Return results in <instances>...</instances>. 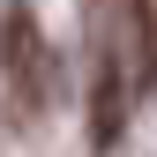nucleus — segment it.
Instances as JSON below:
<instances>
[{"label": "nucleus", "instance_id": "obj_2", "mask_svg": "<svg viewBox=\"0 0 157 157\" xmlns=\"http://www.w3.org/2000/svg\"><path fill=\"white\" fill-rule=\"evenodd\" d=\"M127 112H135V82H127L120 45L105 37V45H97V75H90V142H97V150H120Z\"/></svg>", "mask_w": 157, "mask_h": 157}, {"label": "nucleus", "instance_id": "obj_1", "mask_svg": "<svg viewBox=\"0 0 157 157\" xmlns=\"http://www.w3.org/2000/svg\"><path fill=\"white\" fill-rule=\"evenodd\" d=\"M0 82H8L15 120H37V112L60 97V52H52L45 23H37L23 0L0 15Z\"/></svg>", "mask_w": 157, "mask_h": 157}, {"label": "nucleus", "instance_id": "obj_3", "mask_svg": "<svg viewBox=\"0 0 157 157\" xmlns=\"http://www.w3.org/2000/svg\"><path fill=\"white\" fill-rule=\"evenodd\" d=\"M90 8H97V15H105V8H112V0H90Z\"/></svg>", "mask_w": 157, "mask_h": 157}]
</instances>
